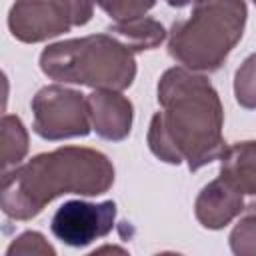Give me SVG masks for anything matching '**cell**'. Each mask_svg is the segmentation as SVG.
Wrapping results in <instances>:
<instances>
[{"mask_svg": "<svg viewBox=\"0 0 256 256\" xmlns=\"http://www.w3.org/2000/svg\"><path fill=\"white\" fill-rule=\"evenodd\" d=\"M98 2L104 10H108L116 18H134L154 4V0H98Z\"/></svg>", "mask_w": 256, "mask_h": 256, "instance_id": "3957f363", "label": "cell"}, {"mask_svg": "<svg viewBox=\"0 0 256 256\" xmlns=\"http://www.w3.org/2000/svg\"><path fill=\"white\" fill-rule=\"evenodd\" d=\"M242 22L244 4L240 0H204L188 22L174 24L170 52L192 68H216L240 32L214 30L242 28Z\"/></svg>", "mask_w": 256, "mask_h": 256, "instance_id": "6da1fadb", "label": "cell"}, {"mask_svg": "<svg viewBox=\"0 0 256 256\" xmlns=\"http://www.w3.org/2000/svg\"><path fill=\"white\" fill-rule=\"evenodd\" d=\"M116 214L114 202L88 204L72 200L62 204L52 218V232L70 246H86L98 236L110 232Z\"/></svg>", "mask_w": 256, "mask_h": 256, "instance_id": "7a4b0ae2", "label": "cell"}, {"mask_svg": "<svg viewBox=\"0 0 256 256\" xmlns=\"http://www.w3.org/2000/svg\"><path fill=\"white\" fill-rule=\"evenodd\" d=\"M190 0H168V4H172V6H184V4H188Z\"/></svg>", "mask_w": 256, "mask_h": 256, "instance_id": "277c9868", "label": "cell"}, {"mask_svg": "<svg viewBox=\"0 0 256 256\" xmlns=\"http://www.w3.org/2000/svg\"><path fill=\"white\" fill-rule=\"evenodd\" d=\"M254 2H256V0H254Z\"/></svg>", "mask_w": 256, "mask_h": 256, "instance_id": "5b68a950", "label": "cell"}]
</instances>
